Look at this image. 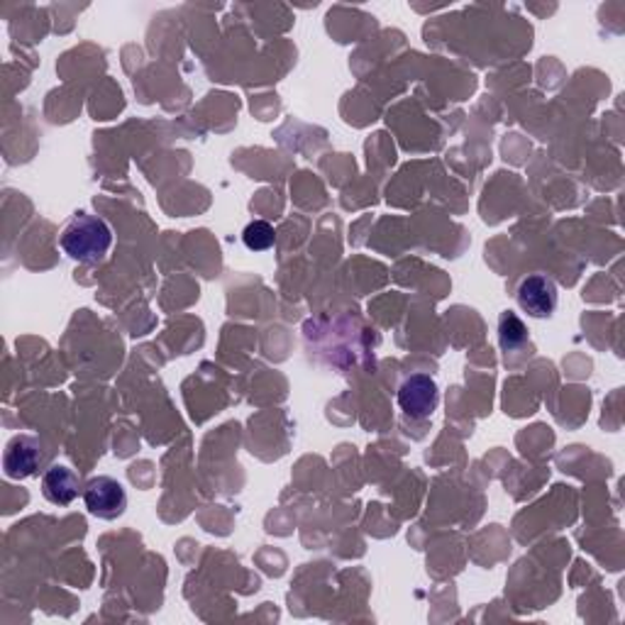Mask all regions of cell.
<instances>
[{
	"mask_svg": "<svg viewBox=\"0 0 625 625\" xmlns=\"http://www.w3.org/2000/svg\"><path fill=\"white\" fill-rule=\"evenodd\" d=\"M111 245V225L93 213H76L59 233V247L64 249V255L71 257L74 261H81V265H96V261H101Z\"/></svg>",
	"mask_w": 625,
	"mask_h": 625,
	"instance_id": "6da1fadb",
	"label": "cell"
},
{
	"mask_svg": "<svg viewBox=\"0 0 625 625\" xmlns=\"http://www.w3.org/2000/svg\"><path fill=\"white\" fill-rule=\"evenodd\" d=\"M81 479L76 471L67 465H52L42 475V496H45L54 506H69V503L79 496Z\"/></svg>",
	"mask_w": 625,
	"mask_h": 625,
	"instance_id": "8992f818",
	"label": "cell"
},
{
	"mask_svg": "<svg viewBox=\"0 0 625 625\" xmlns=\"http://www.w3.org/2000/svg\"><path fill=\"white\" fill-rule=\"evenodd\" d=\"M47 453L40 437L35 435H15L13 440L5 445L3 455V469L10 479H27L35 477L37 469L45 465Z\"/></svg>",
	"mask_w": 625,
	"mask_h": 625,
	"instance_id": "277c9868",
	"label": "cell"
},
{
	"mask_svg": "<svg viewBox=\"0 0 625 625\" xmlns=\"http://www.w3.org/2000/svg\"><path fill=\"white\" fill-rule=\"evenodd\" d=\"M515 301L531 317H550L557 309V287L545 274H528L515 289Z\"/></svg>",
	"mask_w": 625,
	"mask_h": 625,
	"instance_id": "5b68a950",
	"label": "cell"
},
{
	"mask_svg": "<svg viewBox=\"0 0 625 625\" xmlns=\"http://www.w3.org/2000/svg\"><path fill=\"white\" fill-rule=\"evenodd\" d=\"M399 409L413 421H425L435 413L437 403H440V391L433 377L427 375H411L405 377L399 387Z\"/></svg>",
	"mask_w": 625,
	"mask_h": 625,
	"instance_id": "7a4b0ae2",
	"label": "cell"
},
{
	"mask_svg": "<svg viewBox=\"0 0 625 625\" xmlns=\"http://www.w3.org/2000/svg\"><path fill=\"white\" fill-rule=\"evenodd\" d=\"M499 339H501V347L506 349H515L518 345H523L525 339H528V331H525L523 321L515 313H503L499 317Z\"/></svg>",
	"mask_w": 625,
	"mask_h": 625,
	"instance_id": "52a82bcc",
	"label": "cell"
},
{
	"mask_svg": "<svg viewBox=\"0 0 625 625\" xmlns=\"http://www.w3.org/2000/svg\"><path fill=\"white\" fill-rule=\"evenodd\" d=\"M83 503L96 518L115 521L127 509V493L118 479L96 477L83 487Z\"/></svg>",
	"mask_w": 625,
	"mask_h": 625,
	"instance_id": "3957f363",
	"label": "cell"
},
{
	"mask_svg": "<svg viewBox=\"0 0 625 625\" xmlns=\"http://www.w3.org/2000/svg\"><path fill=\"white\" fill-rule=\"evenodd\" d=\"M243 243L252 252H267L274 247V243H277V230H274V225H269L267 221H252L245 227Z\"/></svg>",
	"mask_w": 625,
	"mask_h": 625,
	"instance_id": "ba28073f",
	"label": "cell"
}]
</instances>
